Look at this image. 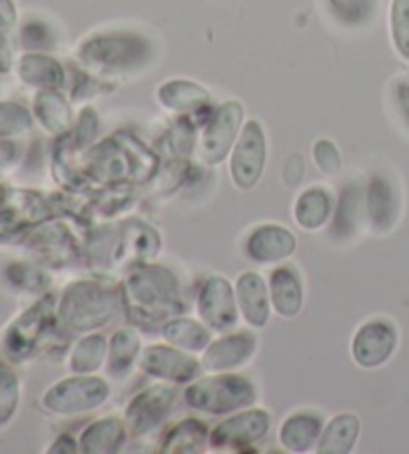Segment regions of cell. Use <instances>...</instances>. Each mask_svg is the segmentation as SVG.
<instances>
[{"mask_svg": "<svg viewBox=\"0 0 409 454\" xmlns=\"http://www.w3.org/2000/svg\"><path fill=\"white\" fill-rule=\"evenodd\" d=\"M120 293L126 317L138 326H162L184 312L178 277L166 266L152 262L132 266Z\"/></svg>", "mask_w": 409, "mask_h": 454, "instance_id": "cell-1", "label": "cell"}, {"mask_svg": "<svg viewBox=\"0 0 409 454\" xmlns=\"http://www.w3.org/2000/svg\"><path fill=\"white\" fill-rule=\"evenodd\" d=\"M162 240L150 224L136 218L128 223L108 226L92 234L89 240L90 264L104 266L108 270H118L130 262H152L156 254H160Z\"/></svg>", "mask_w": 409, "mask_h": 454, "instance_id": "cell-2", "label": "cell"}, {"mask_svg": "<svg viewBox=\"0 0 409 454\" xmlns=\"http://www.w3.org/2000/svg\"><path fill=\"white\" fill-rule=\"evenodd\" d=\"M122 304V293L96 280L68 285L58 302V318L68 333L89 334L106 326Z\"/></svg>", "mask_w": 409, "mask_h": 454, "instance_id": "cell-3", "label": "cell"}, {"mask_svg": "<svg viewBox=\"0 0 409 454\" xmlns=\"http://www.w3.org/2000/svg\"><path fill=\"white\" fill-rule=\"evenodd\" d=\"M76 57L92 73L120 74L144 67L152 57V46L143 35L132 30H110L90 35Z\"/></svg>", "mask_w": 409, "mask_h": 454, "instance_id": "cell-4", "label": "cell"}, {"mask_svg": "<svg viewBox=\"0 0 409 454\" xmlns=\"http://www.w3.org/2000/svg\"><path fill=\"white\" fill-rule=\"evenodd\" d=\"M184 401L192 411L206 412L210 417H226L250 409L258 401L254 382L235 372H208L188 382Z\"/></svg>", "mask_w": 409, "mask_h": 454, "instance_id": "cell-5", "label": "cell"}, {"mask_svg": "<svg viewBox=\"0 0 409 454\" xmlns=\"http://www.w3.org/2000/svg\"><path fill=\"white\" fill-rule=\"evenodd\" d=\"M110 398V385L94 374H73L54 382L42 396V406L57 417H78L98 411Z\"/></svg>", "mask_w": 409, "mask_h": 454, "instance_id": "cell-6", "label": "cell"}, {"mask_svg": "<svg viewBox=\"0 0 409 454\" xmlns=\"http://www.w3.org/2000/svg\"><path fill=\"white\" fill-rule=\"evenodd\" d=\"M267 162V138L262 122L250 119L243 122L240 137L228 156V172L235 189L248 192L256 189L264 176Z\"/></svg>", "mask_w": 409, "mask_h": 454, "instance_id": "cell-7", "label": "cell"}, {"mask_svg": "<svg viewBox=\"0 0 409 454\" xmlns=\"http://www.w3.org/2000/svg\"><path fill=\"white\" fill-rule=\"evenodd\" d=\"M243 127V105L240 100H226L220 105L200 137V159L208 167H218L228 160Z\"/></svg>", "mask_w": 409, "mask_h": 454, "instance_id": "cell-8", "label": "cell"}, {"mask_svg": "<svg viewBox=\"0 0 409 454\" xmlns=\"http://www.w3.org/2000/svg\"><path fill=\"white\" fill-rule=\"evenodd\" d=\"M178 393L170 382L150 385L126 404L124 422L132 436H146L158 430L176 406Z\"/></svg>", "mask_w": 409, "mask_h": 454, "instance_id": "cell-9", "label": "cell"}, {"mask_svg": "<svg viewBox=\"0 0 409 454\" xmlns=\"http://www.w3.org/2000/svg\"><path fill=\"white\" fill-rule=\"evenodd\" d=\"M138 369L146 377L170 382V385H188L204 372L200 358H196L192 352L172 347L168 342L150 344V347L143 348Z\"/></svg>", "mask_w": 409, "mask_h": 454, "instance_id": "cell-10", "label": "cell"}, {"mask_svg": "<svg viewBox=\"0 0 409 454\" xmlns=\"http://www.w3.org/2000/svg\"><path fill=\"white\" fill-rule=\"evenodd\" d=\"M397 328L385 317H374L361 323L351 336L350 352L353 363L364 371L380 369L397 348Z\"/></svg>", "mask_w": 409, "mask_h": 454, "instance_id": "cell-11", "label": "cell"}, {"mask_svg": "<svg viewBox=\"0 0 409 454\" xmlns=\"http://www.w3.org/2000/svg\"><path fill=\"white\" fill-rule=\"evenodd\" d=\"M196 312L212 333L224 334L234 331L242 317L230 280L220 275H212L204 280L196 296Z\"/></svg>", "mask_w": 409, "mask_h": 454, "instance_id": "cell-12", "label": "cell"}, {"mask_svg": "<svg viewBox=\"0 0 409 454\" xmlns=\"http://www.w3.org/2000/svg\"><path fill=\"white\" fill-rule=\"evenodd\" d=\"M140 167L152 172V154H148L144 148L132 143L126 145L108 140L92 153L89 170L92 178L100 180V183H118V180H126V176L140 178V172H136Z\"/></svg>", "mask_w": 409, "mask_h": 454, "instance_id": "cell-13", "label": "cell"}, {"mask_svg": "<svg viewBox=\"0 0 409 454\" xmlns=\"http://www.w3.org/2000/svg\"><path fill=\"white\" fill-rule=\"evenodd\" d=\"M272 428L270 412L264 409H243L220 422L210 433V446L214 450H242L262 442Z\"/></svg>", "mask_w": 409, "mask_h": 454, "instance_id": "cell-14", "label": "cell"}, {"mask_svg": "<svg viewBox=\"0 0 409 454\" xmlns=\"http://www.w3.org/2000/svg\"><path fill=\"white\" fill-rule=\"evenodd\" d=\"M296 234L288 226L278 223L256 224L242 240L243 256L259 266H276L286 262L296 253Z\"/></svg>", "mask_w": 409, "mask_h": 454, "instance_id": "cell-15", "label": "cell"}, {"mask_svg": "<svg viewBox=\"0 0 409 454\" xmlns=\"http://www.w3.org/2000/svg\"><path fill=\"white\" fill-rule=\"evenodd\" d=\"M258 352V336L250 331H230L212 339L200 355L204 372H234L243 369Z\"/></svg>", "mask_w": 409, "mask_h": 454, "instance_id": "cell-16", "label": "cell"}, {"mask_svg": "<svg viewBox=\"0 0 409 454\" xmlns=\"http://www.w3.org/2000/svg\"><path fill=\"white\" fill-rule=\"evenodd\" d=\"M235 301L243 323L254 331H262L272 318V302L267 280L258 270H246L234 283Z\"/></svg>", "mask_w": 409, "mask_h": 454, "instance_id": "cell-17", "label": "cell"}, {"mask_svg": "<svg viewBox=\"0 0 409 454\" xmlns=\"http://www.w3.org/2000/svg\"><path fill=\"white\" fill-rule=\"evenodd\" d=\"M366 221L375 232L393 229L399 216V199L396 184L388 176L372 175L364 186Z\"/></svg>", "mask_w": 409, "mask_h": 454, "instance_id": "cell-18", "label": "cell"}, {"mask_svg": "<svg viewBox=\"0 0 409 454\" xmlns=\"http://www.w3.org/2000/svg\"><path fill=\"white\" fill-rule=\"evenodd\" d=\"M272 310L282 318H296L304 309L305 288L300 270L292 264H276L267 278Z\"/></svg>", "mask_w": 409, "mask_h": 454, "instance_id": "cell-19", "label": "cell"}, {"mask_svg": "<svg viewBox=\"0 0 409 454\" xmlns=\"http://www.w3.org/2000/svg\"><path fill=\"white\" fill-rule=\"evenodd\" d=\"M52 317L54 315L50 310V302H41L35 309H30L9 331V336H6L4 342L6 352L12 358H27L28 355H33L38 340L49 331Z\"/></svg>", "mask_w": 409, "mask_h": 454, "instance_id": "cell-20", "label": "cell"}, {"mask_svg": "<svg viewBox=\"0 0 409 454\" xmlns=\"http://www.w3.org/2000/svg\"><path fill=\"white\" fill-rule=\"evenodd\" d=\"M336 194L324 184H312L297 194L292 215L296 224L305 232H316L332 223Z\"/></svg>", "mask_w": 409, "mask_h": 454, "instance_id": "cell-21", "label": "cell"}, {"mask_svg": "<svg viewBox=\"0 0 409 454\" xmlns=\"http://www.w3.org/2000/svg\"><path fill=\"white\" fill-rule=\"evenodd\" d=\"M324 420L313 411H296L282 420L278 428V442L292 454L316 450Z\"/></svg>", "mask_w": 409, "mask_h": 454, "instance_id": "cell-22", "label": "cell"}, {"mask_svg": "<svg viewBox=\"0 0 409 454\" xmlns=\"http://www.w3.org/2000/svg\"><path fill=\"white\" fill-rule=\"evenodd\" d=\"M128 428L124 419L102 417L90 422L78 436V450L84 454H114L128 441Z\"/></svg>", "mask_w": 409, "mask_h": 454, "instance_id": "cell-23", "label": "cell"}, {"mask_svg": "<svg viewBox=\"0 0 409 454\" xmlns=\"http://www.w3.org/2000/svg\"><path fill=\"white\" fill-rule=\"evenodd\" d=\"M156 98L166 111L178 114L202 113L212 103L208 89L194 81H186V78H172V81L160 84V89L156 90Z\"/></svg>", "mask_w": 409, "mask_h": 454, "instance_id": "cell-24", "label": "cell"}, {"mask_svg": "<svg viewBox=\"0 0 409 454\" xmlns=\"http://www.w3.org/2000/svg\"><path fill=\"white\" fill-rule=\"evenodd\" d=\"M140 355H143V336H140L136 328H118L108 340V355L104 364L108 377L114 380H124L132 372L134 366H138Z\"/></svg>", "mask_w": 409, "mask_h": 454, "instance_id": "cell-25", "label": "cell"}, {"mask_svg": "<svg viewBox=\"0 0 409 454\" xmlns=\"http://www.w3.org/2000/svg\"><path fill=\"white\" fill-rule=\"evenodd\" d=\"M361 433V420L358 414L342 412L329 419L321 428L316 444L318 454H350L356 449Z\"/></svg>", "mask_w": 409, "mask_h": 454, "instance_id": "cell-26", "label": "cell"}, {"mask_svg": "<svg viewBox=\"0 0 409 454\" xmlns=\"http://www.w3.org/2000/svg\"><path fill=\"white\" fill-rule=\"evenodd\" d=\"M164 342L178 347L192 355H202L212 342V331L202 323L190 317H174L160 326Z\"/></svg>", "mask_w": 409, "mask_h": 454, "instance_id": "cell-27", "label": "cell"}, {"mask_svg": "<svg viewBox=\"0 0 409 454\" xmlns=\"http://www.w3.org/2000/svg\"><path fill=\"white\" fill-rule=\"evenodd\" d=\"M210 446L208 425L200 419H184L162 438V454H196Z\"/></svg>", "mask_w": 409, "mask_h": 454, "instance_id": "cell-28", "label": "cell"}, {"mask_svg": "<svg viewBox=\"0 0 409 454\" xmlns=\"http://www.w3.org/2000/svg\"><path fill=\"white\" fill-rule=\"evenodd\" d=\"M364 221H366L364 189L356 183L345 184L340 199L336 200L332 234H336L337 239L356 237L359 224Z\"/></svg>", "mask_w": 409, "mask_h": 454, "instance_id": "cell-29", "label": "cell"}, {"mask_svg": "<svg viewBox=\"0 0 409 454\" xmlns=\"http://www.w3.org/2000/svg\"><path fill=\"white\" fill-rule=\"evenodd\" d=\"M108 355V339L104 334L89 333L70 350L68 369L73 374H94L104 369Z\"/></svg>", "mask_w": 409, "mask_h": 454, "instance_id": "cell-30", "label": "cell"}, {"mask_svg": "<svg viewBox=\"0 0 409 454\" xmlns=\"http://www.w3.org/2000/svg\"><path fill=\"white\" fill-rule=\"evenodd\" d=\"M324 3L334 22L350 30L367 27L380 11V0H324Z\"/></svg>", "mask_w": 409, "mask_h": 454, "instance_id": "cell-31", "label": "cell"}, {"mask_svg": "<svg viewBox=\"0 0 409 454\" xmlns=\"http://www.w3.org/2000/svg\"><path fill=\"white\" fill-rule=\"evenodd\" d=\"M35 108L42 127L52 132V135L66 132L70 129V124H73V111H70V105L58 95V92H41L35 103Z\"/></svg>", "mask_w": 409, "mask_h": 454, "instance_id": "cell-32", "label": "cell"}, {"mask_svg": "<svg viewBox=\"0 0 409 454\" xmlns=\"http://www.w3.org/2000/svg\"><path fill=\"white\" fill-rule=\"evenodd\" d=\"M22 76L28 84L49 86V89H58L65 84V70L57 60L49 57H27L22 62Z\"/></svg>", "mask_w": 409, "mask_h": 454, "instance_id": "cell-33", "label": "cell"}, {"mask_svg": "<svg viewBox=\"0 0 409 454\" xmlns=\"http://www.w3.org/2000/svg\"><path fill=\"white\" fill-rule=\"evenodd\" d=\"M390 35L393 49L401 59L409 62V0H391Z\"/></svg>", "mask_w": 409, "mask_h": 454, "instance_id": "cell-34", "label": "cell"}, {"mask_svg": "<svg viewBox=\"0 0 409 454\" xmlns=\"http://www.w3.org/2000/svg\"><path fill=\"white\" fill-rule=\"evenodd\" d=\"M312 156L321 175L336 176L343 167V159L340 148H337L329 138H320L312 146Z\"/></svg>", "mask_w": 409, "mask_h": 454, "instance_id": "cell-35", "label": "cell"}, {"mask_svg": "<svg viewBox=\"0 0 409 454\" xmlns=\"http://www.w3.org/2000/svg\"><path fill=\"white\" fill-rule=\"evenodd\" d=\"M17 404L19 380L6 366H0V425H6L12 419Z\"/></svg>", "mask_w": 409, "mask_h": 454, "instance_id": "cell-36", "label": "cell"}, {"mask_svg": "<svg viewBox=\"0 0 409 454\" xmlns=\"http://www.w3.org/2000/svg\"><path fill=\"white\" fill-rule=\"evenodd\" d=\"M96 132H98V114L96 111H92V108H86V111H82L81 119H78L74 145L78 148L89 146L94 140V137H96Z\"/></svg>", "mask_w": 409, "mask_h": 454, "instance_id": "cell-37", "label": "cell"}, {"mask_svg": "<svg viewBox=\"0 0 409 454\" xmlns=\"http://www.w3.org/2000/svg\"><path fill=\"white\" fill-rule=\"evenodd\" d=\"M304 159L300 154H292L289 159L284 162V180L288 186H292V189H296L297 184L302 183L304 178Z\"/></svg>", "mask_w": 409, "mask_h": 454, "instance_id": "cell-38", "label": "cell"}, {"mask_svg": "<svg viewBox=\"0 0 409 454\" xmlns=\"http://www.w3.org/2000/svg\"><path fill=\"white\" fill-rule=\"evenodd\" d=\"M50 452H78V441H74L70 434H62L57 438Z\"/></svg>", "mask_w": 409, "mask_h": 454, "instance_id": "cell-39", "label": "cell"}, {"mask_svg": "<svg viewBox=\"0 0 409 454\" xmlns=\"http://www.w3.org/2000/svg\"><path fill=\"white\" fill-rule=\"evenodd\" d=\"M397 100H399L401 111H404V114H405V119L409 121V82H399Z\"/></svg>", "mask_w": 409, "mask_h": 454, "instance_id": "cell-40", "label": "cell"}]
</instances>
